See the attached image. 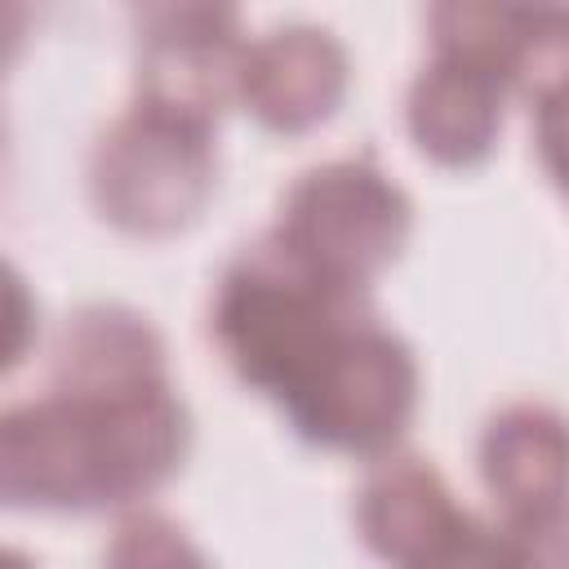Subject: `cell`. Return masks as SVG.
<instances>
[{"instance_id":"obj_10","label":"cell","mask_w":569,"mask_h":569,"mask_svg":"<svg viewBox=\"0 0 569 569\" xmlns=\"http://www.w3.org/2000/svg\"><path fill=\"white\" fill-rule=\"evenodd\" d=\"M169 378L160 329L124 302L76 307L49 356V391H129Z\"/></svg>"},{"instance_id":"obj_6","label":"cell","mask_w":569,"mask_h":569,"mask_svg":"<svg viewBox=\"0 0 569 569\" xmlns=\"http://www.w3.org/2000/svg\"><path fill=\"white\" fill-rule=\"evenodd\" d=\"M244 49L231 4H142L133 9V102L213 129L240 89Z\"/></svg>"},{"instance_id":"obj_16","label":"cell","mask_w":569,"mask_h":569,"mask_svg":"<svg viewBox=\"0 0 569 569\" xmlns=\"http://www.w3.org/2000/svg\"><path fill=\"white\" fill-rule=\"evenodd\" d=\"M533 147H538L547 178L569 196V89L533 107Z\"/></svg>"},{"instance_id":"obj_7","label":"cell","mask_w":569,"mask_h":569,"mask_svg":"<svg viewBox=\"0 0 569 569\" xmlns=\"http://www.w3.org/2000/svg\"><path fill=\"white\" fill-rule=\"evenodd\" d=\"M351 84L347 44L316 22H276L249 40L236 98L271 133H307L325 124Z\"/></svg>"},{"instance_id":"obj_3","label":"cell","mask_w":569,"mask_h":569,"mask_svg":"<svg viewBox=\"0 0 569 569\" xmlns=\"http://www.w3.org/2000/svg\"><path fill=\"white\" fill-rule=\"evenodd\" d=\"M418 400L422 373L413 347L369 311L329 342L280 409L307 445L373 462L405 440Z\"/></svg>"},{"instance_id":"obj_12","label":"cell","mask_w":569,"mask_h":569,"mask_svg":"<svg viewBox=\"0 0 569 569\" xmlns=\"http://www.w3.org/2000/svg\"><path fill=\"white\" fill-rule=\"evenodd\" d=\"M493 58L529 107L569 89V4H489Z\"/></svg>"},{"instance_id":"obj_1","label":"cell","mask_w":569,"mask_h":569,"mask_svg":"<svg viewBox=\"0 0 569 569\" xmlns=\"http://www.w3.org/2000/svg\"><path fill=\"white\" fill-rule=\"evenodd\" d=\"M191 449L173 378L129 391H44L0 413V498L13 511H116L169 485Z\"/></svg>"},{"instance_id":"obj_14","label":"cell","mask_w":569,"mask_h":569,"mask_svg":"<svg viewBox=\"0 0 569 569\" xmlns=\"http://www.w3.org/2000/svg\"><path fill=\"white\" fill-rule=\"evenodd\" d=\"M409 569H516V556L502 525L462 511Z\"/></svg>"},{"instance_id":"obj_13","label":"cell","mask_w":569,"mask_h":569,"mask_svg":"<svg viewBox=\"0 0 569 569\" xmlns=\"http://www.w3.org/2000/svg\"><path fill=\"white\" fill-rule=\"evenodd\" d=\"M102 569H213V560L173 516L138 507L111 529L102 547Z\"/></svg>"},{"instance_id":"obj_2","label":"cell","mask_w":569,"mask_h":569,"mask_svg":"<svg viewBox=\"0 0 569 569\" xmlns=\"http://www.w3.org/2000/svg\"><path fill=\"white\" fill-rule=\"evenodd\" d=\"M369 311V293L325 280L267 231L222 267L209 298V338L244 387L280 405L329 342Z\"/></svg>"},{"instance_id":"obj_9","label":"cell","mask_w":569,"mask_h":569,"mask_svg":"<svg viewBox=\"0 0 569 569\" xmlns=\"http://www.w3.org/2000/svg\"><path fill=\"white\" fill-rule=\"evenodd\" d=\"M480 480L502 520L569 511V418L542 400H516L489 413L480 445Z\"/></svg>"},{"instance_id":"obj_8","label":"cell","mask_w":569,"mask_h":569,"mask_svg":"<svg viewBox=\"0 0 569 569\" xmlns=\"http://www.w3.org/2000/svg\"><path fill=\"white\" fill-rule=\"evenodd\" d=\"M507 98L511 89L489 62L458 49H431V58L409 80L405 129L427 160L445 169H471L498 147Z\"/></svg>"},{"instance_id":"obj_5","label":"cell","mask_w":569,"mask_h":569,"mask_svg":"<svg viewBox=\"0 0 569 569\" xmlns=\"http://www.w3.org/2000/svg\"><path fill=\"white\" fill-rule=\"evenodd\" d=\"M271 231L325 280L369 293L413 231V200L373 156H338L289 182Z\"/></svg>"},{"instance_id":"obj_15","label":"cell","mask_w":569,"mask_h":569,"mask_svg":"<svg viewBox=\"0 0 569 569\" xmlns=\"http://www.w3.org/2000/svg\"><path fill=\"white\" fill-rule=\"evenodd\" d=\"M516 569H569V511L502 520Z\"/></svg>"},{"instance_id":"obj_11","label":"cell","mask_w":569,"mask_h":569,"mask_svg":"<svg viewBox=\"0 0 569 569\" xmlns=\"http://www.w3.org/2000/svg\"><path fill=\"white\" fill-rule=\"evenodd\" d=\"M467 507L418 453H382L356 489V533L391 569H409Z\"/></svg>"},{"instance_id":"obj_4","label":"cell","mask_w":569,"mask_h":569,"mask_svg":"<svg viewBox=\"0 0 569 569\" xmlns=\"http://www.w3.org/2000/svg\"><path fill=\"white\" fill-rule=\"evenodd\" d=\"M89 200L102 222L129 236L191 227L218 182L213 129L129 102L89 147Z\"/></svg>"},{"instance_id":"obj_17","label":"cell","mask_w":569,"mask_h":569,"mask_svg":"<svg viewBox=\"0 0 569 569\" xmlns=\"http://www.w3.org/2000/svg\"><path fill=\"white\" fill-rule=\"evenodd\" d=\"M9 569H22V556H18V551L9 556Z\"/></svg>"}]
</instances>
